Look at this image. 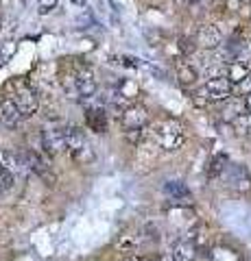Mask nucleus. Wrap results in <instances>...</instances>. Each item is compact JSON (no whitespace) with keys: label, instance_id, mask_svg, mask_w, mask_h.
Returning <instances> with one entry per match:
<instances>
[{"label":"nucleus","instance_id":"nucleus-1","mask_svg":"<svg viewBox=\"0 0 251 261\" xmlns=\"http://www.w3.org/2000/svg\"><path fill=\"white\" fill-rule=\"evenodd\" d=\"M151 137L162 150L175 152L186 144V130L177 120H162L151 130Z\"/></svg>","mask_w":251,"mask_h":261},{"label":"nucleus","instance_id":"nucleus-2","mask_svg":"<svg viewBox=\"0 0 251 261\" xmlns=\"http://www.w3.org/2000/svg\"><path fill=\"white\" fill-rule=\"evenodd\" d=\"M120 124L125 128L129 142H138L149 126V111L142 105H127L120 113Z\"/></svg>","mask_w":251,"mask_h":261},{"label":"nucleus","instance_id":"nucleus-3","mask_svg":"<svg viewBox=\"0 0 251 261\" xmlns=\"http://www.w3.org/2000/svg\"><path fill=\"white\" fill-rule=\"evenodd\" d=\"M234 92V83L227 76H216V79H208L197 92H194V100L199 105H208V102H225L227 98H232Z\"/></svg>","mask_w":251,"mask_h":261},{"label":"nucleus","instance_id":"nucleus-4","mask_svg":"<svg viewBox=\"0 0 251 261\" xmlns=\"http://www.w3.org/2000/svg\"><path fill=\"white\" fill-rule=\"evenodd\" d=\"M66 150L75 161L87 163L94 159V150L90 146L85 130L79 126H66Z\"/></svg>","mask_w":251,"mask_h":261},{"label":"nucleus","instance_id":"nucleus-5","mask_svg":"<svg viewBox=\"0 0 251 261\" xmlns=\"http://www.w3.org/2000/svg\"><path fill=\"white\" fill-rule=\"evenodd\" d=\"M9 87H13L11 98L18 102V107L22 109L24 116H33V113H37V109H39V98L35 94V89L31 87V83H27L24 79H15Z\"/></svg>","mask_w":251,"mask_h":261},{"label":"nucleus","instance_id":"nucleus-6","mask_svg":"<svg viewBox=\"0 0 251 261\" xmlns=\"http://www.w3.org/2000/svg\"><path fill=\"white\" fill-rule=\"evenodd\" d=\"M75 92L81 98H92L96 94V76L87 63H77L75 68Z\"/></svg>","mask_w":251,"mask_h":261},{"label":"nucleus","instance_id":"nucleus-7","mask_svg":"<svg viewBox=\"0 0 251 261\" xmlns=\"http://www.w3.org/2000/svg\"><path fill=\"white\" fill-rule=\"evenodd\" d=\"M42 146L48 154L66 150V126H48L42 130Z\"/></svg>","mask_w":251,"mask_h":261},{"label":"nucleus","instance_id":"nucleus-8","mask_svg":"<svg viewBox=\"0 0 251 261\" xmlns=\"http://www.w3.org/2000/svg\"><path fill=\"white\" fill-rule=\"evenodd\" d=\"M225 178H227V185L232 187V190L236 192H247L251 187V178H249V172L242 166H238V163H227L223 170Z\"/></svg>","mask_w":251,"mask_h":261},{"label":"nucleus","instance_id":"nucleus-9","mask_svg":"<svg viewBox=\"0 0 251 261\" xmlns=\"http://www.w3.org/2000/svg\"><path fill=\"white\" fill-rule=\"evenodd\" d=\"M0 166L7 168L11 174L29 172L27 154H24V152H15V150H7V148H0Z\"/></svg>","mask_w":251,"mask_h":261},{"label":"nucleus","instance_id":"nucleus-10","mask_svg":"<svg viewBox=\"0 0 251 261\" xmlns=\"http://www.w3.org/2000/svg\"><path fill=\"white\" fill-rule=\"evenodd\" d=\"M22 118H24V113L11 96H7L0 100V124H5L7 128H13V126L20 124Z\"/></svg>","mask_w":251,"mask_h":261},{"label":"nucleus","instance_id":"nucleus-11","mask_svg":"<svg viewBox=\"0 0 251 261\" xmlns=\"http://www.w3.org/2000/svg\"><path fill=\"white\" fill-rule=\"evenodd\" d=\"M197 44L206 50H214L223 44V33L216 24H201L197 29Z\"/></svg>","mask_w":251,"mask_h":261},{"label":"nucleus","instance_id":"nucleus-12","mask_svg":"<svg viewBox=\"0 0 251 261\" xmlns=\"http://www.w3.org/2000/svg\"><path fill=\"white\" fill-rule=\"evenodd\" d=\"M194 257H197V246L190 240L177 242L171 250V261H194Z\"/></svg>","mask_w":251,"mask_h":261},{"label":"nucleus","instance_id":"nucleus-13","mask_svg":"<svg viewBox=\"0 0 251 261\" xmlns=\"http://www.w3.org/2000/svg\"><path fill=\"white\" fill-rule=\"evenodd\" d=\"M164 194L173 202H188L190 200V190L181 181H166L164 183Z\"/></svg>","mask_w":251,"mask_h":261},{"label":"nucleus","instance_id":"nucleus-14","mask_svg":"<svg viewBox=\"0 0 251 261\" xmlns=\"http://www.w3.org/2000/svg\"><path fill=\"white\" fill-rule=\"evenodd\" d=\"M85 122L87 126L96 133H105L107 130V116H105V111L101 107H90L85 111Z\"/></svg>","mask_w":251,"mask_h":261},{"label":"nucleus","instance_id":"nucleus-15","mask_svg":"<svg viewBox=\"0 0 251 261\" xmlns=\"http://www.w3.org/2000/svg\"><path fill=\"white\" fill-rule=\"evenodd\" d=\"M175 72H177V79H179L184 85H192L199 76V70L194 68L190 61H184V59L175 63Z\"/></svg>","mask_w":251,"mask_h":261},{"label":"nucleus","instance_id":"nucleus-16","mask_svg":"<svg viewBox=\"0 0 251 261\" xmlns=\"http://www.w3.org/2000/svg\"><path fill=\"white\" fill-rule=\"evenodd\" d=\"M249 72H251L249 70V63L242 61V59H236V61H230L227 63V74H225V76H227L234 85H238L240 81L249 74Z\"/></svg>","mask_w":251,"mask_h":261},{"label":"nucleus","instance_id":"nucleus-17","mask_svg":"<svg viewBox=\"0 0 251 261\" xmlns=\"http://www.w3.org/2000/svg\"><path fill=\"white\" fill-rule=\"evenodd\" d=\"M245 109H247L245 98H242V100H238V98H227V100H225V107H223V118L234 122L236 118L245 116Z\"/></svg>","mask_w":251,"mask_h":261},{"label":"nucleus","instance_id":"nucleus-18","mask_svg":"<svg viewBox=\"0 0 251 261\" xmlns=\"http://www.w3.org/2000/svg\"><path fill=\"white\" fill-rule=\"evenodd\" d=\"M212 261H242V259H240V255H238L236 250L225 248V246H218L212 252Z\"/></svg>","mask_w":251,"mask_h":261},{"label":"nucleus","instance_id":"nucleus-19","mask_svg":"<svg viewBox=\"0 0 251 261\" xmlns=\"http://www.w3.org/2000/svg\"><path fill=\"white\" fill-rule=\"evenodd\" d=\"M225 166H227V157H225V154H216V157L212 159V163H210L208 174H210V176H218V174H223Z\"/></svg>","mask_w":251,"mask_h":261},{"label":"nucleus","instance_id":"nucleus-20","mask_svg":"<svg viewBox=\"0 0 251 261\" xmlns=\"http://www.w3.org/2000/svg\"><path fill=\"white\" fill-rule=\"evenodd\" d=\"M13 176H15V174H11L7 168L0 166V196H3L5 192H9V190H11V185H13Z\"/></svg>","mask_w":251,"mask_h":261},{"label":"nucleus","instance_id":"nucleus-21","mask_svg":"<svg viewBox=\"0 0 251 261\" xmlns=\"http://www.w3.org/2000/svg\"><path fill=\"white\" fill-rule=\"evenodd\" d=\"M59 0H37V13L39 15H48L57 9Z\"/></svg>","mask_w":251,"mask_h":261},{"label":"nucleus","instance_id":"nucleus-22","mask_svg":"<svg viewBox=\"0 0 251 261\" xmlns=\"http://www.w3.org/2000/svg\"><path fill=\"white\" fill-rule=\"evenodd\" d=\"M236 89H238L240 94H249V92H251V72H249V74L236 85Z\"/></svg>","mask_w":251,"mask_h":261},{"label":"nucleus","instance_id":"nucleus-23","mask_svg":"<svg viewBox=\"0 0 251 261\" xmlns=\"http://www.w3.org/2000/svg\"><path fill=\"white\" fill-rule=\"evenodd\" d=\"M123 261H149L147 257H140V255H131V257H125Z\"/></svg>","mask_w":251,"mask_h":261},{"label":"nucleus","instance_id":"nucleus-24","mask_svg":"<svg viewBox=\"0 0 251 261\" xmlns=\"http://www.w3.org/2000/svg\"><path fill=\"white\" fill-rule=\"evenodd\" d=\"M245 107H247V111H251V92L245 94Z\"/></svg>","mask_w":251,"mask_h":261},{"label":"nucleus","instance_id":"nucleus-25","mask_svg":"<svg viewBox=\"0 0 251 261\" xmlns=\"http://www.w3.org/2000/svg\"><path fill=\"white\" fill-rule=\"evenodd\" d=\"M68 3H72L75 7H85V0H68Z\"/></svg>","mask_w":251,"mask_h":261},{"label":"nucleus","instance_id":"nucleus-26","mask_svg":"<svg viewBox=\"0 0 251 261\" xmlns=\"http://www.w3.org/2000/svg\"><path fill=\"white\" fill-rule=\"evenodd\" d=\"M181 5H194V3H203V0H179Z\"/></svg>","mask_w":251,"mask_h":261},{"label":"nucleus","instance_id":"nucleus-27","mask_svg":"<svg viewBox=\"0 0 251 261\" xmlns=\"http://www.w3.org/2000/svg\"><path fill=\"white\" fill-rule=\"evenodd\" d=\"M3 61H5V55H3V53H0V65H3Z\"/></svg>","mask_w":251,"mask_h":261}]
</instances>
